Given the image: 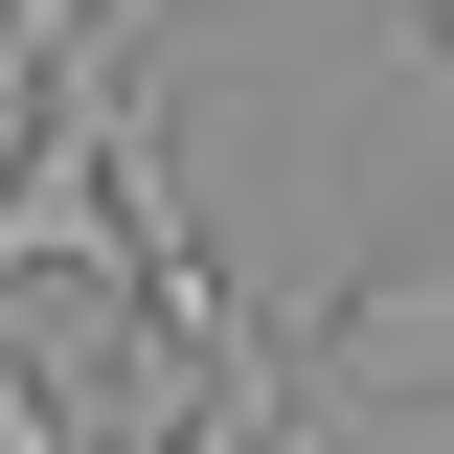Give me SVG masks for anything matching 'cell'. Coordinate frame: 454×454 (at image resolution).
<instances>
[{
	"label": "cell",
	"instance_id": "6da1fadb",
	"mask_svg": "<svg viewBox=\"0 0 454 454\" xmlns=\"http://www.w3.org/2000/svg\"><path fill=\"white\" fill-rule=\"evenodd\" d=\"M432 364H454V273H387L364 318H318V409L340 387H432Z\"/></svg>",
	"mask_w": 454,
	"mask_h": 454
},
{
	"label": "cell",
	"instance_id": "277c9868",
	"mask_svg": "<svg viewBox=\"0 0 454 454\" xmlns=\"http://www.w3.org/2000/svg\"><path fill=\"white\" fill-rule=\"evenodd\" d=\"M432 68H454V0H432Z\"/></svg>",
	"mask_w": 454,
	"mask_h": 454
},
{
	"label": "cell",
	"instance_id": "7a4b0ae2",
	"mask_svg": "<svg viewBox=\"0 0 454 454\" xmlns=\"http://www.w3.org/2000/svg\"><path fill=\"white\" fill-rule=\"evenodd\" d=\"M0 46H23V91H68V68H114V0H0Z\"/></svg>",
	"mask_w": 454,
	"mask_h": 454
},
{
	"label": "cell",
	"instance_id": "3957f363",
	"mask_svg": "<svg viewBox=\"0 0 454 454\" xmlns=\"http://www.w3.org/2000/svg\"><path fill=\"white\" fill-rule=\"evenodd\" d=\"M0 454H91V409H68V364H23V340H0Z\"/></svg>",
	"mask_w": 454,
	"mask_h": 454
}]
</instances>
